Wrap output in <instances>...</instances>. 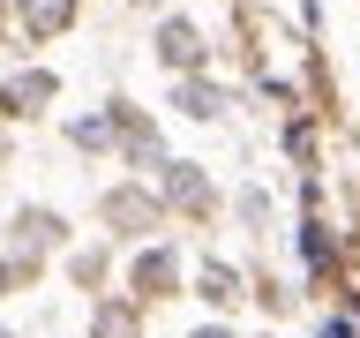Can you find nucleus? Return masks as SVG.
<instances>
[{
  "mask_svg": "<svg viewBox=\"0 0 360 338\" xmlns=\"http://www.w3.org/2000/svg\"><path fill=\"white\" fill-rule=\"evenodd\" d=\"M53 90H60V83H53V75L38 68V75H22V83H8V90H0V106L15 113V120H30L38 106H53Z\"/></svg>",
  "mask_w": 360,
  "mask_h": 338,
  "instance_id": "nucleus-5",
  "label": "nucleus"
},
{
  "mask_svg": "<svg viewBox=\"0 0 360 338\" xmlns=\"http://www.w3.org/2000/svg\"><path fill=\"white\" fill-rule=\"evenodd\" d=\"M128 286H135V301H173L180 293V256L173 248H143L128 263Z\"/></svg>",
  "mask_w": 360,
  "mask_h": 338,
  "instance_id": "nucleus-2",
  "label": "nucleus"
},
{
  "mask_svg": "<svg viewBox=\"0 0 360 338\" xmlns=\"http://www.w3.org/2000/svg\"><path fill=\"white\" fill-rule=\"evenodd\" d=\"M135 308H143V301H105V308H98V338H128V323H135Z\"/></svg>",
  "mask_w": 360,
  "mask_h": 338,
  "instance_id": "nucleus-9",
  "label": "nucleus"
},
{
  "mask_svg": "<svg viewBox=\"0 0 360 338\" xmlns=\"http://www.w3.org/2000/svg\"><path fill=\"white\" fill-rule=\"evenodd\" d=\"M165 203H173L180 218H210V211H218V188L202 180V165L180 158V165H165Z\"/></svg>",
  "mask_w": 360,
  "mask_h": 338,
  "instance_id": "nucleus-3",
  "label": "nucleus"
},
{
  "mask_svg": "<svg viewBox=\"0 0 360 338\" xmlns=\"http://www.w3.org/2000/svg\"><path fill=\"white\" fill-rule=\"evenodd\" d=\"M202 301H210V308H233V301H240V270L233 263H202Z\"/></svg>",
  "mask_w": 360,
  "mask_h": 338,
  "instance_id": "nucleus-7",
  "label": "nucleus"
},
{
  "mask_svg": "<svg viewBox=\"0 0 360 338\" xmlns=\"http://www.w3.org/2000/svg\"><path fill=\"white\" fill-rule=\"evenodd\" d=\"M75 23V0H22V30L30 38H60Z\"/></svg>",
  "mask_w": 360,
  "mask_h": 338,
  "instance_id": "nucleus-6",
  "label": "nucleus"
},
{
  "mask_svg": "<svg viewBox=\"0 0 360 338\" xmlns=\"http://www.w3.org/2000/svg\"><path fill=\"white\" fill-rule=\"evenodd\" d=\"M98 218H105L112 233H158V225H165V203L143 196V188L128 180V188H112V196L98 203Z\"/></svg>",
  "mask_w": 360,
  "mask_h": 338,
  "instance_id": "nucleus-1",
  "label": "nucleus"
},
{
  "mask_svg": "<svg viewBox=\"0 0 360 338\" xmlns=\"http://www.w3.org/2000/svg\"><path fill=\"white\" fill-rule=\"evenodd\" d=\"M158 61L165 68H180V75H188V68L202 61V30L188 15H173V23H158Z\"/></svg>",
  "mask_w": 360,
  "mask_h": 338,
  "instance_id": "nucleus-4",
  "label": "nucleus"
},
{
  "mask_svg": "<svg viewBox=\"0 0 360 338\" xmlns=\"http://www.w3.org/2000/svg\"><path fill=\"white\" fill-rule=\"evenodd\" d=\"M180 113H188V120H210V113H225V98L210 83H180Z\"/></svg>",
  "mask_w": 360,
  "mask_h": 338,
  "instance_id": "nucleus-8",
  "label": "nucleus"
},
{
  "mask_svg": "<svg viewBox=\"0 0 360 338\" xmlns=\"http://www.w3.org/2000/svg\"><path fill=\"white\" fill-rule=\"evenodd\" d=\"M0 338H15V331H0Z\"/></svg>",
  "mask_w": 360,
  "mask_h": 338,
  "instance_id": "nucleus-11",
  "label": "nucleus"
},
{
  "mask_svg": "<svg viewBox=\"0 0 360 338\" xmlns=\"http://www.w3.org/2000/svg\"><path fill=\"white\" fill-rule=\"evenodd\" d=\"M188 338H233V331H225V323H202V331H188Z\"/></svg>",
  "mask_w": 360,
  "mask_h": 338,
  "instance_id": "nucleus-10",
  "label": "nucleus"
}]
</instances>
